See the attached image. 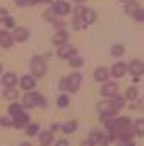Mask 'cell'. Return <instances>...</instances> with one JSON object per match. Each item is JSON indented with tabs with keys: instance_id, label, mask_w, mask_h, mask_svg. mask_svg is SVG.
<instances>
[{
	"instance_id": "cb8c5ba5",
	"label": "cell",
	"mask_w": 144,
	"mask_h": 146,
	"mask_svg": "<svg viewBox=\"0 0 144 146\" xmlns=\"http://www.w3.org/2000/svg\"><path fill=\"white\" fill-rule=\"evenodd\" d=\"M26 132H28V136L38 134V125H37V123H28V125H26Z\"/></svg>"
},
{
	"instance_id": "4316f807",
	"label": "cell",
	"mask_w": 144,
	"mask_h": 146,
	"mask_svg": "<svg viewBox=\"0 0 144 146\" xmlns=\"http://www.w3.org/2000/svg\"><path fill=\"white\" fill-rule=\"evenodd\" d=\"M125 98L127 99H137V89L135 87H130V89H127V94H125Z\"/></svg>"
},
{
	"instance_id": "277c9868",
	"label": "cell",
	"mask_w": 144,
	"mask_h": 146,
	"mask_svg": "<svg viewBox=\"0 0 144 146\" xmlns=\"http://www.w3.org/2000/svg\"><path fill=\"white\" fill-rule=\"evenodd\" d=\"M77 54V49L75 47H71V45H59V50H57V56L61 59H69V58H73Z\"/></svg>"
},
{
	"instance_id": "ac0fdd59",
	"label": "cell",
	"mask_w": 144,
	"mask_h": 146,
	"mask_svg": "<svg viewBox=\"0 0 144 146\" xmlns=\"http://www.w3.org/2000/svg\"><path fill=\"white\" fill-rule=\"evenodd\" d=\"M38 139H40V144H42V146H49V144L52 143L54 136H52V132H50V131H44V132H40Z\"/></svg>"
},
{
	"instance_id": "7a4b0ae2",
	"label": "cell",
	"mask_w": 144,
	"mask_h": 146,
	"mask_svg": "<svg viewBox=\"0 0 144 146\" xmlns=\"http://www.w3.org/2000/svg\"><path fill=\"white\" fill-rule=\"evenodd\" d=\"M66 80H68V85H66L68 92H77L80 84H82V75H80V73H73V75L66 77Z\"/></svg>"
},
{
	"instance_id": "ba28073f",
	"label": "cell",
	"mask_w": 144,
	"mask_h": 146,
	"mask_svg": "<svg viewBox=\"0 0 144 146\" xmlns=\"http://www.w3.org/2000/svg\"><path fill=\"white\" fill-rule=\"evenodd\" d=\"M116 92H118V85L116 84H104L102 89H101V94L104 98H113Z\"/></svg>"
},
{
	"instance_id": "44dd1931",
	"label": "cell",
	"mask_w": 144,
	"mask_h": 146,
	"mask_svg": "<svg viewBox=\"0 0 144 146\" xmlns=\"http://www.w3.org/2000/svg\"><path fill=\"white\" fill-rule=\"evenodd\" d=\"M23 113V106H19V104H16V103H12L11 106H9V115L12 117V118H16V117H19Z\"/></svg>"
},
{
	"instance_id": "7bdbcfd3",
	"label": "cell",
	"mask_w": 144,
	"mask_h": 146,
	"mask_svg": "<svg viewBox=\"0 0 144 146\" xmlns=\"http://www.w3.org/2000/svg\"><path fill=\"white\" fill-rule=\"evenodd\" d=\"M75 2H77V4H83V2H85V0H75Z\"/></svg>"
},
{
	"instance_id": "9a60e30c",
	"label": "cell",
	"mask_w": 144,
	"mask_h": 146,
	"mask_svg": "<svg viewBox=\"0 0 144 146\" xmlns=\"http://www.w3.org/2000/svg\"><path fill=\"white\" fill-rule=\"evenodd\" d=\"M108 75H110V71H108L106 68H102V66H99V68L94 71V78H96L97 82H106V80H108Z\"/></svg>"
},
{
	"instance_id": "4dcf8cb0",
	"label": "cell",
	"mask_w": 144,
	"mask_h": 146,
	"mask_svg": "<svg viewBox=\"0 0 144 146\" xmlns=\"http://www.w3.org/2000/svg\"><path fill=\"white\" fill-rule=\"evenodd\" d=\"M0 125H4V127H11V125H14V122H12L11 118H7V117H0Z\"/></svg>"
},
{
	"instance_id": "ee69618b",
	"label": "cell",
	"mask_w": 144,
	"mask_h": 146,
	"mask_svg": "<svg viewBox=\"0 0 144 146\" xmlns=\"http://www.w3.org/2000/svg\"><path fill=\"white\" fill-rule=\"evenodd\" d=\"M21 146H31L30 143H21Z\"/></svg>"
},
{
	"instance_id": "83f0119b",
	"label": "cell",
	"mask_w": 144,
	"mask_h": 146,
	"mask_svg": "<svg viewBox=\"0 0 144 146\" xmlns=\"http://www.w3.org/2000/svg\"><path fill=\"white\" fill-rule=\"evenodd\" d=\"M123 50H125L123 45H113L111 47V56H116L118 58V56H122V54H123Z\"/></svg>"
},
{
	"instance_id": "9c48e42d",
	"label": "cell",
	"mask_w": 144,
	"mask_h": 146,
	"mask_svg": "<svg viewBox=\"0 0 144 146\" xmlns=\"http://www.w3.org/2000/svg\"><path fill=\"white\" fill-rule=\"evenodd\" d=\"M12 42H14V36L9 31H5V30L0 31V45H2L4 49H9L12 45Z\"/></svg>"
},
{
	"instance_id": "5bb4252c",
	"label": "cell",
	"mask_w": 144,
	"mask_h": 146,
	"mask_svg": "<svg viewBox=\"0 0 144 146\" xmlns=\"http://www.w3.org/2000/svg\"><path fill=\"white\" fill-rule=\"evenodd\" d=\"M35 78L31 77V75H24V77H21V87L24 89V90H31L33 87H35Z\"/></svg>"
},
{
	"instance_id": "74e56055",
	"label": "cell",
	"mask_w": 144,
	"mask_h": 146,
	"mask_svg": "<svg viewBox=\"0 0 144 146\" xmlns=\"http://www.w3.org/2000/svg\"><path fill=\"white\" fill-rule=\"evenodd\" d=\"M56 146H69V143H68L66 139H61V141H57V143H56Z\"/></svg>"
},
{
	"instance_id": "f6af8a7d",
	"label": "cell",
	"mask_w": 144,
	"mask_h": 146,
	"mask_svg": "<svg viewBox=\"0 0 144 146\" xmlns=\"http://www.w3.org/2000/svg\"><path fill=\"white\" fill-rule=\"evenodd\" d=\"M118 2H123V4H127V2H130V0H118Z\"/></svg>"
},
{
	"instance_id": "8992f818",
	"label": "cell",
	"mask_w": 144,
	"mask_h": 146,
	"mask_svg": "<svg viewBox=\"0 0 144 146\" xmlns=\"http://www.w3.org/2000/svg\"><path fill=\"white\" fill-rule=\"evenodd\" d=\"M127 70L132 73L134 77H141L142 73H144V63L142 61H137V59H134L129 66H127Z\"/></svg>"
},
{
	"instance_id": "2e32d148",
	"label": "cell",
	"mask_w": 144,
	"mask_h": 146,
	"mask_svg": "<svg viewBox=\"0 0 144 146\" xmlns=\"http://www.w3.org/2000/svg\"><path fill=\"white\" fill-rule=\"evenodd\" d=\"M28 120H30V118H28V115L23 111L19 117H16L12 122H14V127H16V129H21V127H26V125H28Z\"/></svg>"
},
{
	"instance_id": "836d02e7",
	"label": "cell",
	"mask_w": 144,
	"mask_h": 146,
	"mask_svg": "<svg viewBox=\"0 0 144 146\" xmlns=\"http://www.w3.org/2000/svg\"><path fill=\"white\" fill-rule=\"evenodd\" d=\"M134 17H135L137 21H144V9H139V11L134 14Z\"/></svg>"
},
{
	"instance_id": "6da1fadb",
	"label": "cell",
	"mask_w": 144,
	"mask_h": 146,
	"mask_svg": "<svg viewBox=\"0 0 144 146\" xmlns=\"http://www.w3.org/2000/svg\"><path fill=\"white\" fill-rule=\"evenodd\" d=\"M31 71H33V77H44L47 73V64L40 56H35L31 59Z\"/></svg>"
},
{
	"instance_id": "d6a6232c",
	"label": "cell",
	"mask_w": 144,
	"mask_h": 146,
	"mask_svg": "<svg viewBox=\"0 0 144 146\" xmlns=\"http://www.w3.org/2000/svg\"><path fill=\"white\" fill-rule=\"evenodd\" d=\"M52 23H54V28H57V30H64V21H61V19H54Z\"/></svg>"
},
{
	"instance_id": "4fadbf2b",
	"label": "cell",
	"mask_w": 144,
	"mask_h": 146,
	"mask_svg": "<svg viewBox=\"0 0 144 146\" xmlns=\"http://www.w3.org/2000/svg\"><path fill=\"white\" fill-rule=\"evenodd\" d=\"M66 40H68V33H66L64 30L56 31V35H54V38H52V42L56 44V45H64Z\"/></svg>"
},
{
	"instance_id": "b9f144b4",
	"label": "cell",
	"mask_w": 144,
	"mask_h": 146,
	"mask_svg": "<svg viewBox=\"0 0 144 146\" xmlns=\"http://www.w3.org/2000/svg\"><path fill=\"white\" fill-rule=\"evenodd\" d=\"M16 2L19 4V5H26V4H28V0H16Z\"/></svg>"
},
{
	"instance_id": "ab89813d",
	"label": "cell",
	"mask_w": 144,
	"mask_h": 146,
	"mask_svg": "<svg viewBox=\"0 0 144 146\" xmlns=\"http://www.w3.org/2000/svg\"><path fill=\"white\" fill-rule=\"evenodd\" d=\"M57 129H59V125H57V123H52V125H50V132H56Z\"/></svg>"
},
{
	"instance_id": "ffe728a7",
	"label": "cell",
	"mask_w": 144,
	"mask_h": 146,
	"mask_svg": "<svg viewBox=\"0 0 144 146\" xmlns=\"http://www.w3.org/2000/svg\"><path fill=\"white\" fill-rule=\"evenodd\" d=\"M137 11H139V2H135V0H130V2L125 4V12H127V14L134 16Z\"/></svg>"
},
{
	"instance_id": "f1b7e54d",
	"label": "cell",
	"mask_w": 144,
	"mask_h": 146,
	"mask_svg": "<svg viewBox=\"0 0 144 146\" xmlns=\"http://www.w3.org/2000/svg\"><path fill=\"white\" fill-rule=\"evenodd\" d=\"M83 64V59L82 58H69V66H73V68H78V66H82Z\"/></svg>"
},
{
	"instance_id": "d6986e66",
	"label": "cell",
	"mask_w": 144,
	"mask_h": 146,
	"mask_svg": "<svg viewBox=\"0 0 144 146\" xmlns=\"http://www.w3.org/2000/svg\"><path fill=\"white\" fill-rule=\"evenodd\" d=\"M16 82H17V77L14 75V73H5L4 78H2V84H4L5 87H14Z\"/></svg>"
},
{
	"instance_id": "f35d334b",
	"label": "cell",
	"mask_w": 144,
	"mask_h": 146,
	"mask_svg": "<svg viewBox=\"0 0 144 146\" xmlns=\"http://www.w3.org/2000/svg\"><path fill=\"white\" fill-rule=\"evenodd\" d=\"M120 146H135V144H134V143H132V139H130V141H123Z\"/></svg>"
},
{
	"instance_id": "7c38bea8",
	"label": "cell",
	"mask_w": 144,
	"mask_h": 146,
	"mask_svg": "<svg viewBox=\"0 0 144 146\" xmlns=\"http://www.w3.org/2000/svg\"><path fill=\"white\" fill-rule=\"evenodd\" d=\"M12 36H14V40H17V42H24L30 36V31H28V28H16Z\"/></svg>"
},
{
	"instance_id": "52a82bcc",
	"label": "cell",
	"mask_w": 144,
	"mask_h": 146,
	"mask_svg": "<svg viewBox=\"0 0 144 146\" xmlns=\"http://www.w3.org/2000/svg\"><path fill=\"white\" fill-rule=\"evenodd\" d=\"M89 141L92 143V146H106V143L110 141V139H108L106 136H102L101 132H96V131H94V132L90 134V139H89Z\"/></svg>"
},
{
	"instance_id": "8d00e7d4",
	"label": "cell",
	"mask_w": 144,
	"mask_h": 146,
	"mask_svg": "<svg viewBox=\"0 0 144 146\" xmlns=\"http://www.w3.org/2000/svg\"><path fill=\"white\" fill-rule=\"evenodd\" d=\"M37 106H42V108H44V106H47V101H45V98H42V96H40V98H38V103H37Z\"/></svg>"
},
{
	"instance_id": "bcb514c9",
	"label": "cell",
	"mask_w": 144,
	"mask_h": 146,
	"mask_svg": "<svg viewBox=\"0 0 144 146\" xmlns=\"http://www.w3.org/2000/svg\"><path fill=\"white\" fill-rule=\"evenodd\" d=\"M0 71H2V64H0Z\"/></svg>"
},
{
	"instance_id": "f546056e",
	"label": "cell",
	"mask_w": 144,
	"mask_h": 146,
	"mask_svg": "<svg viewBox=\"0 0 144 146\" xmlns=\"http://www.w3.org/2000/svg\"><path fill=\"white\" fill-rule=\"evenodd\" d=\"M57 106L59 108H66L68 106V96H59V99H57Z\"/></svg>"
},
{
	"instance_id": "d4e9b609",
	"label": "cell",
	"mask_w": 144,
	"mask_h": 146,
	"mask_svg": "<svg viewBox=\"0 0 144 146\" xmlns=\"http://www.w3.org/2000/svg\"><path fill=\"white\" fill-rule=\"evenodd\" d=\"M135 132L139 136H144V118H139L135 122Z\"/></svg>"
},
{
	"instance_id": "60d3db41",
	"label": "cell",
	"mask_w": 144,
	"mask_h": 146,
	"mask_svg": "<svg viewBox=\"0 0 144 146\" xmlns=\"http://www.w3.org/2000/svg\"><path fill=\"white\" fill-rule=\"evenodd\" d=\"M38 2H50V0H28V4H38Z\"/></svg>"
},
{
	"instance_id": "5b68a950",
	"label": "cell",
	"mask_w": 144,
	"mask_h": 146,
	"mask_svg": "<svg viewBox=\"0 0 144 146\" xmlns=\"http://www.w3.org/2000/svg\"><path fill=\"white\" fill-rule=\"evenodd\" d=\"M80 17H82L83 25H90V23L96 21V12H94V9H90V7H82Z\"/></svg>"
},
{
	"instance_id": "30bf717a",
	"label": "cell",
	"mask_w": 144,
	"mask_h": 146,
	"mask_svg": "<svg viewBox=\"0 0 144 146\" xmlns=\"http://www.w3.org/2000/svg\"><path fill=\"white\" fill-rule=\"evenodd\" d=\"M38 98H40V94H37V92H26V96L23 99V104L28 106V108H33V106H37Z\"/></svg>"
},
{
	"instance_id": "7402d4cb",
	"label": "cell",
	"mask_w": 144,
	"mask_h": 146,
	"mask_svg": "<svg viewBox=\"0 0 144 146\" xmlns=\"http://www.w3.org/2000/svg\"><path fill=\"white\" fill-rule=\"evenodd\" d=\"M77 127H78V123L75 120H71V122H68V123L63 125V131H64V134H71V132L77 131Z\"/></svg>"
},
{
	"instance_id": "1f68e13d",
	"label": "cell",
	"mask_w": 144,
	"mask_h": 146,
	"mask_svg": "<svg viewBox=\"0 0 144 146\" xmlns=\"http://www.w3.org/2000/svg\"><path fill=\"white\" fill-rule=\"evenodd\" d=\"M130 108H134V110H141V111H144V99H139V103H134Z\"/></svg>"
},
{
	"instance_id": "3957f363",
	"label": "cell",
	"mask_w": 144,
	"mask_h": 146,
	"mask_svg": "<svg viewBox=\"0 0 144 146\" xmlns=\"http://www.w3.org/2000/svg\"><path fill=\"white\" fill-rule=\"evenodd\" d=\"M52 11L56 12L57 16H66V14H69L71 7H69L68 2H64V0H57V2L52 4Z\"/></svg>"
},
{
	"instance_id": "8fae6325",
	"label": "cell",
	"mask_w": 144,
	"mask_h": 146,
	"mask_svg": "<svg viewBox=\"0 0 144 146\" xmlns=\"http://www.w3.org/2000/svg\"><path fill=\"white\" fill-rule=\"evenodd\" d=\"M125 71H127V64L122 63V61H118V63H115L113 68H111V75L116 77V78H120V77L125 75Z\"/></svg>"
},
{
	"instance_id": "e575fe53",
	"label": "cell",
	"mask_w": 144,
	"mask_h": 146,
	"mask_svg": "<svg viewBox=\"0 0 144 146\" xmlns=\"http://www.w3.org/2000/svg\"><path fill=\"white\" fill-rule=\"evenodd\" d=\"M4 23H5L7 28H14V19H12V17H9V16L5 17V21H4Z\"/></svg>"
},
{
	"instance_id": "d590c367",
	"label": "cell",
	"mask_w": 144,
	"mask_h": 146,
	"mask_svg": "<svg viewBox=\"0 0 144 146\" xmlns=\"http://www.w3.org/2000/svg\"><path fill=\"white\" fill-rule=\"evenodd\" d=\"M7 16H9V14H7V11H5V9H0V23H4Z\"/></svg>"
},
{
	"instance_id": "484cf974",
	"label": "cell",
	"mask_w": 144,
	"mask_h": 146,
	"mask_svg": "<svg viewBox=\"0 0 144 146\" xmlns=\"http://www.w3.org/2000/svg\"><path fill=\"white\" fill-rule=\"evenodd\" d=\"M108 110H111V103L102 101V103L97 104V111H99V113H104V111H108Z\"/></svg>"
},
{
	"instance_id": "603a6c76",
	"label": "cell",
	"mask_w": 144,
	"mask_h": 146,
	"mask_svg": "<svg viewBox=\"0 0 144 146\" xmlns=\"http://www.w3.org/2000/svg\"><path fill=\"white\" fill-rule=\"evenodd\" d=\"M4 98H5V99H11V101L16 99V98H17L16 89H14V87H7V89H5V92H4Z\"/></svg>"
},
{
	"instance_id": "e0dca14e",
	"label": "cell",
	"mask_w": 144,
	"mask_h": 146,
	"mask_svg": "<svg viewBox=\"0 0 144 146\" xmlns=\"http://www.w3.org/2000/svg\"><path fill=\"white\" fill-rule=\"evenodd\" d=\"M123 104H125V98H122V96H118V94H115V96L111 98V108L115 110V111L122 110Z\"/></svg>"
}]
</instances>
